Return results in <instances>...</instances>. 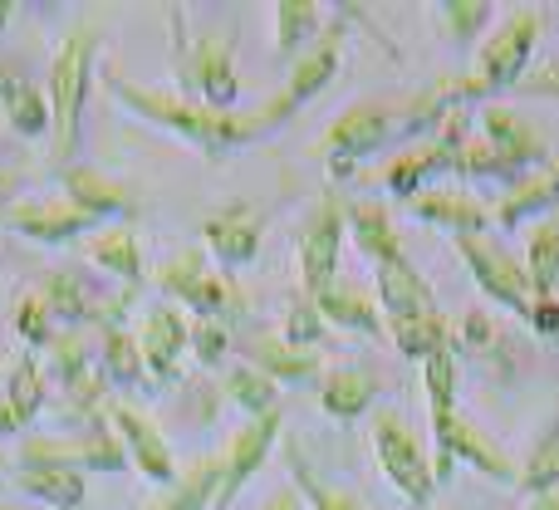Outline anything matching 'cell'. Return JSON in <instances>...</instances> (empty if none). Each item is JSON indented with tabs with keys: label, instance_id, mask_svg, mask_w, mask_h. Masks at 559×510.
Wrapping results in <instances>:
<instances>
[{
	"label": "cell",
	"instance_id": "obj_1",
	"mask_svg": "<svg viewBox=\"0 0 559 510\" xmlns=\"http://www.w3.org/2000/svg\"><path fill=\"white\" fill-rule=\"evenodd\" d=\"M108 94H114L123 108H133V114L153 118L157 128H173L177 138H187V143L206 147V153H226V147H241V143H251V138L271 133L275 123H285V118L295 114L285 94H280L275 104L255 108V114H212V108H202V104H182V98H167V94H153V88L123 84L118 74H108Z\"/></svg>",
	"mask_w": 559,
	"mask_h": 510
},
{
	"label": "cell",
	"instance_id": "obj_2",
	"mask_svg": "<svg viewBox=\"0 0 559 510\" xmlns=\"http://www.w3.org/2000/svg\"><path fill=\"white\" fill-rule=\"evenodd\" d=\"M94 45H98V25H79V29H69V39L59 45L55 64H49V123H55L59 163H69V153H74L79 114H84V94H88V64H94Z\"/></svg>",
	"mask_w": 559,
	"mask_h": 510
},
{
	"label": "cell",
	"instance_id": "obj_3",
	"mask_svg": "<svg viewBox=\"0 0 559 510\" xmlns=\"http://www.w3.org/2000/svg\"><path fill=\"white\" fill-rule=\"evenodd\" d=\"M540 29H545L540 10H515V15L501 25V35L486 39L481 64H476V74H472L476 98L515 88L525 74H531V55H535V45H540Z\"/></svg>",
	"mask_w": 559,
	"mask_h": 510
},
{
	"label": "cell",
	"instance_id": "obj_4",
	"mask_svg": "<svg viewBox=\"0 0 559 510\" xmlns=\"http://www.w3.org/2000/svg\"><path fill=\"white\" fill-rule=\"evenodd\" d=\"M373 447H378V466L388 472V482L407 496L413 506H427L437 491L432 462H427L423 442L413 437V427L403 423L397 413H378L373 417Z\"/></svg>",
	"mask_w": 559,
	"mask_h": 510
},
{
	"label": "cell",
	"instance_id": "obj_5",
	"mask_svg": "<svg viewBox=\"0 0 559 510\" xmlns=\"http://www.w3.org/2000/svg\"><path fill=\"white\" fill-rule=\"evenodd\" d=\"M456 251L466 256V265H472L476 285L486 289L491 299H501L511 315L531 319V275H525V265L515 260L506 246H496L491 236H456Z\"/></svg>",
	"mask_w": 559,
	"mask_h": 510
},
{
	"label": "cell",
	"instance_id": "obj_6",
	"mask_svg": "<svg viewBox=\"0 0 559 510\" xmlns=\"http://www.w3.org/2000/svg\"><path fill=\"white\" fill-rule=\"evenodd\" d=\"M157 285H163L173 299L192 305L202 319H231V315H241V295H236V285H231V280H222V275H206V251H197V246L177 256L173 265H163Z\"/></svg>",
	"mask_w": 559,
	"mask_h": 510
},
{
	"label": "cell",
	"instance_id": "obj_7",
	"mask_svg": "<svg viewBox=\"0 0 559 510\" xmlns=\"http://www.w3.org/2000/svg\"><path fill=\"white\" fill-rule=\"evenodd\" d=\"M338 246H344V202L324 197V202L314 206V216L305 222V232H299V280H305L309 299L334 285Z\"/></svg>",
	"mask_w": 559,
	"mask_h": 510
},
{
	"label": "cell",
	"instance_id": "obj_8",
	"mask_svg": "<svg viewBox=\"0 0 559 510\" xmlns=\"http://www.w3.org/2000/svg\"><path fill=\"white\" fill-rule=\"evenodd\" d=\"M432 442H437V466H432L437 482H447V476H452L456 456H462V462H472L476 472L496 476V482H521V472H515V466L506 462V456L496 452V447L486 442L472 423H462L456 413L452 417H432Z\"/></svg>",
	"mask_w": 559,
	"mask_h": 510
},
{
	"label": "cell",
	"instance_id": "obj_9",
	"mask_svg": "<svg viewBox=\"0 0 559 510\" xmlns=\"http://www.w3.org/2000/svg\"><path fill=\"white\" fill-rule=\"evenodd\" d=\"M481 138L496 147V157L506 163V173H511V187H521V182H531L535 173H545V138L535 133L531 123H521L511 108L486 104Z\"/></svg>",
	"mask_w": 559,
	"mask_h": 510
},
{
	"label": "cell",
	"instance_id": "obj_10",
	"mask_svg": "<svg viewBox=\"0 0 559 510\" xmlns=\"http://www.w3.org/2000/svg\"><path fill=\"white\" fill-rule=\"evenodd\" d=\"M397 128H403V123H397V114H393V108H383V104L348 108V114L324 133V153L334 157V173L348 177V163H354V157L378 153V147H383Z\"/></svg>",
	"mask_w": 559,
	"mask_h": 510
},
{
	"label": "cell",
	"instance_id": "obj_11",
	"mask_svg": "<svg viewBox=\"0 0 559 510\" xmlns=\"http://www.w3.org/2000/svg\"><path fill=\"white\" fill-rule=\"evenodd\" d=\"M182 84L202 94V108L226 114V108L236 104V94H241L236 69H231V39H212V35L197 39L182 55Z\"/></svg>",
	"mask_w": 559,
	"mask_h": 510
},
{
	"label": "cell",
	"instance_id": "obj_12",
	"mask_svg": "<svg viewBox=\"0 0 559 510\" xmlns=\"http://www.w3.org/2000/svg\"><path fill=\"white\" fill-rule=\"evenodd\" d=\"M275 437H280V407L275 413H265V417H251V423L236 432L231 452H226V462H222V491H216L212 510H231V501L241 496V486L251 482V472L271 456Z\"/></svg>",
	"mask_w": 559,
	"mask_h": 510
},
{
	"label": "cell",
	"instance_id": "obj_13",
	"mask_svg": "<svg viewBox=\"0 0 559 510\" xmlns=\"http://www.w3.org/2000/svg\"><path fill=\"white\" fill-rule=\"evenodd\" d=\"M10 226H15L20 236H29V241H39V246H64V241H74V236L94 232L98 216H88L84 206H74L69 197H59V202L15 206V212H10Z\"/></svg>",
	"mask_w": 559,
	"mask_h": 510
},
{
	"label": "cell",
	"instance_id": "obj_14",
	"mask_svg": "<svg viewBox=\"0 0 559 510\" xmlns=\"http://www.w3.org/2000/svg\"><path fill=\"white\" fill-rule=\"evenodd\" d=\"M108 417H114V427L123 432V452L133 456L138 472L153 476V482H163V486H173L177 482V466H173V452H167L163 432H157L143 413H133L128 403H114V407H108Z\"/></svg>",
	"mask_w": 559,
	"mask_h": 510
},
{
	"label": "cell",
	"instance_id": "obj_15",
	"mask_svg": "<svg viewBox=\"0 0 559 510\" xmlns=\"http://www.w3.org/2000/svg\"><path fill=\"white\" fill-rule=\"evenodd\" d=\"M261 226H265L261 212L236 202V206H226L222 216H212V222L202 226V236L222 265H246V260H255V251H261Z\"/></svg>",
	"mask_w": 559,
	"mask_h": 510
},
{
	"label": "cell",
	"instance_id": "obj_16",
	"mask_svg": "<svg viewBox=\"0 0 559 510\" xmlns=\"http://www.w3.org/2000/svg\"><path fill=\"white\" fill-rule=\"evenodd\" d=\"M187 344H192V324H187V315L177 305H157L153 315H147L143 344H138V348H143V364L153 368L157 383H167Z\"/></svg>",
	"mask_w": 559,
	"mask_h": 510
},
{
	"label": "cell",
	"instance_id": "obj_17",
	"mask_svg": "<svg viewBox=\"0 0 559 510\" xmlns=\"http://www.w3.org/2000/svg\"><path fill=\"white\" fill-rule=\"evenodd\" d=\"M378 295H383L388 319H413V315H432L437 309L432 289H427V280L407 265V256L383 260V265H378Z\"/></svg>",
	"mask_w": 559,
	"mask_h": 510
},
{
	"label": "cell",
	"instance_id": "obj_18",
	"mask_svg": "<svg viewBox=\"0 0 559 510\" xmlns=\"http://www.w3.org/2000/svg\"><path fill=\"white\" fill-rule=\"evenodd\" d=\"M64 197L74 206H84L88 216H128L133 212V192L118 182H108L104 173H94V167H64Z\"/></svg>",
	"mask_w": 559,
	"mask_h": 510
},
{
	"label": "cell",
	"instance_id": "obj_19",
	"mask_svg": "<svg viewBox=\"0 0 559 510\" xmlns=\"http://www.w3.org/2000/svg\"><path fill=\"white\" fill-rule=\"evenodd\" d=\"M413 216L417 222L447 226V232H456V236H481L486 226H491L486 206L472 202V197H462V192H417L413 197Z\"/></svg>",
	"mask_w": 559,
	"mask_h": 510
},
{
	"label": "cell",
	"instance_id": "obj_20",
	"mask_svg": "<svg viewBox=\"0 0 559 510\" xmlns=\"http://www.w3.org/2000/svg\"><path fill=\"white\" fill-rule=\"evenodd\" d=\"M344 222H348V232H354V246L373 260V265L403 256L393 222H388V206H378V202H344Z\"/></svg>",
	"mask_w": 559,
	"mask_h": 510
},
{
	"label": "cell",
	"instance_id": "obj_21",
	"mask_svg": "<svg viewBox=\"0 0 559 510\" xmlns=\"http://www.w3.org/2000/svg\"><path fill=\"white\" fill-rule=\"evenodd\" d=\"M0 104L10 114V128L20 138H45L49 133V98L39 88L25 84V74H15L10 64H0Z\"/></svg>",
	"mask_w": 559,
	"mask_h": 510
},
{
	"label": "cell",
	"instance_id": "obj_22",
	"mask_svg": "<svg viewBox=\"0 0 559 510\" xmlns=\"http://www.w3.org/2000/svg\"><path fill=\"white\" fill-rule=\"evenodd\" d=\"M338 39H344V25H334L314 49H305V55L295 59V69H289V88H285L289 108H299L305 98H314L319 88L334 79V69H338Z\"/></svg>",
	"mask_w": 559,
	"mask_h": 510
},
{
	"label": "cell",
	"instance_id": "obj_23",
	"mask_svg": "<svg viewBox=\"0 0 559 510\" xmlns=\"http://www.w3.org/2000/svg\"><path fill=\"white\" fill-rule=\"evenodd\" d=\"M45 403V378H39V358L35 354H20L15 358V373H10V388L0 398V432H15L25 427L29 417L39 413Z\"/></svg>",
	"mask_w": 559,
	"mask_h": 510
},
{
	"label": "cell",
	"instance_id": "obj_24",
	"mask_svg": "<svg viewBox=\"0 0 559 510\" xmlns=\"http://www.w3.org/2000/svg\"><path fill=\"white\" fill-rule=\"evenodd\" d=\"M15 486L25 496H35V501L55 506V510H74L84 501V472H74V466H49V462L20 466Z\"/></svg>",
	"mask_w": 559,
	"mask_h": 510
},
{
	"label": "cell",
	"instance_id": "obj_25",
	"mask_svg": "<svg viewBox=\"0 0 559 510\" xmlns=\"http://www.w3.org/2000/svg\"><path fill=\"white\" fill-rule=\"evenodd\" d=\"M373 398H378V378L368 373V368H334V373L324 378V388H319L324 413L329 417H344V423L364 417Z\"/></svg>",
	"mask_w": 559,
	"mask_h": 510
},
{
	"label": "cell",
	"instance_id": "obj_26",
	"mask_svg": "<svg viewBox=\"0 0 559 510\" xmlns=\"http://www.w3.org/2000/svg\"><path fill=\"white\" fill-rule=\"evenodd\" d=\"M437 173H456V157L447 153V147H437V143H427V147H417V153H403L393 167H388V192L393 197H407L413 202L417 192H423V182L427 177H437Z\"/></svg>",
	"mask_w": 559,
	"mask_h": 510
},
{
	"label": "cell",
	"instance_id": "obj_27",
	"mask_svg": "<svg viewBox=\"0 0 559 510\" xmlns=\"http://www.w3.org/2000/svg\"><path fill=\"white\" fill-rule=\"evenodd\" d=\"M88 256L98 260L104 270H114L118 280H128V285H143V251H138V236L133 226H108V232H98L94 241H88Z\"/></svg>",
	"mask_w": 559,
	"mask_h": 510
},
{
	"label": "cell",
	"instance_id": "obj_28",
	"mask_svg": "<svg viewBox=\"0 0 559 510\" xmlns=\"http://www.w3.org/2000/svg\"><path fill=\"white\" fill-rule=\"evenodd\" d=\"M314 309L324 315V324H344V329H354V334H368V339L383 334V319H378V309L368 305L364 295L344 289L338 280L324 289V295H314Z\"/></svg>",
	"mask_w": 559,
	"mask_h": 510
},
{
	"label": "cell",
	"instance_id": "obj_29",
	"mask_svg": "<svg viewBox=\"0 0 559 510\" xmlns=\"http://www.w3.org/2000/svg\"><path fill=\"white\" fill-rule=\"evenodd\" d=\"M39 289H45V299H49V315L64 319V324H84V319L104 324V305H98V299H88V285L74 275V270L49 275Z\"/></svg>",
	"mask_w": 559,
	"mask_h": 510
},
{
	"label": "cell",
	"instance_id": "obj_30",
	"mask_svg": "<svg viewBox=\"0 0 559 510\" xmlns=\"http://www.w3.org/2000/svg\"><path fill=\"white\" fill-rule=\"evenodd\" d=\"M525 275H531V295L555 299V280H559V206L535 226L531 236V256H525Z\"/></svg>",
	"mask_w": 559,
	"mask_h": 510
},
{
	"label": "cell",
	"instance_id": "obj_31",
	"mask_svg": "<svg viewBox=\"0 0 559 510\" xmlns=\"http://www.w3.org/2000/svg\"><path fill=\"white\" fill-rule=\"evenodd\" d=\"M216 491H222V462L206 456V462H197L182 482H173V491L147 510H206V506H216Z\"/></svg>",
	"mask_w": 559,
	"mask_h": 510
},
{
	"label": "cell",
	"instance_id": "obj_32",
	"mask_svg": "<svg viewBox=\"0 0 559 510\" xmlns=\"http://www.w3.org/2000/svg\"><path fill=\"white\" fill-rule=\"evenodd\" d=\"M550 206H559V192H555V177H550V167L545 173H535L531 182H521V187H511V197L501 202V212L491 216L501 232H515V226L525 222V216H535V212H550Z\"/></svg>",
	"mask_w": 559,
	"mask_h": 510
},
{
	"label": "cell",
	"instance_id": "obj_33",
	"mask_svg": "<svg viewBox=\"0 0 559 510\" xmlns=\"http://www.w3.org/2000/svg\"><path fill=\"white\" fill-rule=\"evenodd\" d=\"M388 334H393V344L403 348L407 358H427V354H437L442 344H452V324H447L442 315H413V319H388Z\"/></svg>",
	"mask_w": 559,
	"mask_h": 510
},
{
	"label": "cell",
	"instance_id": "obj_34",
	"mask_svg": "<svg viewBox=\"0 0 559 510\" xmlns=\"http://www.w3.org/2000/svg\"><path fill=\"white\" fill-rule=\"evenodd\" d=\"M251 358L265 378H289V383H305V378H314V368H319V358L309 354V348H289L285 339H255Z\"/></svg>",
	"mask_w": 559,
	"mask_h": 510
},
{
	"label": "cell",
	"instance_id": "obj_35",
	"mask_svg": "<svg viewBox=\"0 0 559 510\" xmlns=\"http://www.w3.org/2000/svg\"><path fill=\"white\" fill-rule=\"evenodd\" d=\"M423 383H427L432 417H452L456 413V339L423 358Z\"/></svg>",
	"mask_w": 559,
	"mask_h": 510
},
{
	"label": "cell",
	"instance_id": "obj_36",
	"mask_svg": "<svg viewBox=\"0 0 559 510\" xmlns=\"http://www.w3.org/2000/svg\"><path fill=\"white\" fill-rule=\"evenodd\" d=\"M226 393H231V403H241L251 417H265V413H275V403H280V393H275V378H265L261 368H231L226 373Z\"/></svg>",
	"mask_w": 559,
	"mask_h": 510
},
{
	"label": "cell",
	"instance_id": "obj_37",
	"mask_svg": "<svg viewBox=\"0 0 559 510\" xmlns=\"http://www.w3.org/2000/svg\"><path fill=\"white\" fill-rule=\"evenodd\" d=\"M521 491H531V496H550L555 486H559V423L550 427V432L535 442V452H531V462L521 466Z\"/></svg>",
	"mask_w": 559,
	"mask_h": 510
},
{
	"label": "cell",
	"instance_id": "obj_38",
	"mask_svg": "<svg viewBox=\"0 0 559 510\" xmlns=\"http://www.w3.org/2000/svg\"><path fill=\"white\" fill-rule=\"evenodd\" d=\"M314 29H319V5L314 0H280L275 5V45H280V55H295Z\"/></svg>",
	"mask_w": 559,
	"mask_h": 510
},
{
	"label": "cell",
	"instance_id": "obj_39",
	"mask_svg": "<svg viewBox=\"0 0 559 510\" xmlns=\"http://www.w3.org/2000/svg\"><path fill=\"white\" fill-rule=\"evenodd\" d=\"M104 364H108V378H118V383H138V378H143V348L133 344V334H123V329H108Z\"/></svg>",
	"mask_w": 559,
	"mask_h": 510
},
{
	"label": "cell",
	"instance_id": "obj_40",
	"mask_svg": "<svg viewBox=\"0 0 559 510\" xmlns=\"http://www.w3.org/2000/svg\"><path fill=\"white\" fill-rule=\"evenodd\" d=\"M55 315H49V299H45V289H35V295H25L20 299V309H15V329H20V339L25 344H49L55 339Z\"/></svg>",
	"mask_w": 559,
	"mask_h": 510
},
{
	"label": "cell",
	"instance_id": "obj_41",
	"mask_svg": "<svg viewBox=\"0 0 559 510\" xmlns=\"http://www.w3.org/2000/svg\"><path fill=\"white\" fill-rule=\"evenodd\" d=\"M289 472H295V486H299V491H305L309 501H314V510H364L358 501H348L344 491H324V486L314 482V472L305 466V456H299L295 447H289Z\"/></svg>",
	"mask_w": 559,
	"mask_h": 510
},
{
	"label": "cell",
	"instance_id": "obj_42",
	"mask_svg": "<svg viewBox=\"0 0 559 510\" xmlns=\"http://www.w3.org/2000/svg\"><path fill=\"white\" fill-rule=\"evenodd\" d=\"M486 20H491V5H486V0H447L442 5V25L452 39H472Z\"/></svg>",
	"mask_w": 559,
	"mask_h": 510
},
{
	"label": "cell",
	"instance_id": "obj_43",
	"mask_svg": "<svg viewBox=\"0 0 559 510\" xmlns=\"http://www.w3.org/2000/svg\"><path fill=\"white\" fill-rule=\"evenodd\" d=\"M319 334H324V315L314 309V299H309V295H299L295 305H289V315H285V344L289 348L314 344Z\"/></svg>",
	"mask_w": 559,
	"mask_h": 510
},
{
	"label": "cell",
	"instance_id": "obj_44",
	"mask_svg": "<svg viewBox=\"0 0 559 510\" xmlns=\"http://www.w3.org/2000/svg\"><path fill=\"white\" fill-rule=\"evenodd\" d=\"M49 348H55V364H59V378H64V388H74L79 378H88L84 334H55V339H49Z\"/></svg>",
	"mask_w": 559,
	"mask_h": 510
},
{
	"label": "cell",
	"instance_id": "obj_45",
	"mask_svg": "<svg viewBox=\"0 0 559 510\" xmlns=\"http://www.w3.org/2000/svg\"><path fill=\"white\" fill-rule=\"evenodd\" d=\"M226 344H231V334H226V319H197L192 324V348L202 364H222Z\"/></svg>",
	"mask_w": 559,
	"mask_h": 510
},
{
	"label": "cell",
	"instance_id": "obj_46",
	"mask_svg": "<svg viewBox=\"0 0 559 510\" xmlns=\"http://www.w3.org/2000/svg\"><path fill=\"white\" fill-rule=\"evenodd\" d=\"M515 88H521V94H550V98H559V74L550 64H540L535 74H525Z\"/></svg>",
	"mask_w": 559,
	"mask_h": 510
},
{
	"label": "cell",
	"instance_id": "obj_47",
	"mask_svg": "<svg viewBox=\"0 0 559 510\" xmlns=\"http://www.w3.org/2000/svg\"><path fill=\"white\" fill-rule=\"evenodd\" d=\"M531 329H535V334H559V305H555V299H535Z\"/></svg>",
	"mask_w": 559,
	"mask_h": 510
},
{
	"label": "cell",
	"instance_id": "obj_48",
	"mask_svg": "<svg viewBox=\"0 0 559 510\" xmlns=\"http://www.w3.org/2000/svg\"><path fill=\"white\" fill-rule=\"evenodd\" d=\"M261 510H299V496L285 486V491H275V496H271V501H265Z\"/></svg>",
	"mask_w": 559,
	"mask_h": 510
},
{
	"label": "cell",
	"instance_id": "obj_49",
	"mask_svg": "<svg viewBox=\"0 0 559 510\" xmlns=\"http://www.w3.org/2000/svg\"><path fill=\"white\" fill-rule=\"evenodd\" d=\"M531 510H559V491H550V496H535Z\"/></svg>",
	"mask_w": 559,
	"mask_h": 510
},
{
	"label": "cell",
	"instance_id": "obj_50",
	"mask_svg": "<svg viewBox=\"0 0 559 510\" xmlns=\"http://www.w3.org/2000/svg\"><path fill=\"white\" fill-rule=\"evenodd\" d=\"M10 10H15V5H10V0H0V29L10 25Z\"/></svg>",
	"mask_w": 559,
	"mask_h": 510
},
{
	"label": "cell",
	"instance_id": "obj_51",
	"mask_svg": "<svg viewBox=\"0 0 559 510\" xmlns=\"http://www.w3.org/2000/svg\"><path fill=\"white\" fill-rule=\"evenodd\" d=\"M550 177H555V192H559V163H555V167H550Z\"/></svg>",
	"mask_w": 559,
	"mask_h": 510
}]
</instances>
